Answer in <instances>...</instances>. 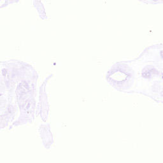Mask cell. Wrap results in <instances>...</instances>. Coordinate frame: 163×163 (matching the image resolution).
Listing matches in <instances>:
<instances>
[{"label": "cell", "instance_id": "obj_1", "mask_svg": "<svg viewBox=\"0 0 163 163\" xmlns=\"http://www.w3.org/2000/svg\"><path fill=\"white\" fill-rule=\"evenodd\" d=\"M152 1H154V2H157V1H158V0H152Z\"/></svg>", "mask_w": 163, "mask_h": 163}]
</instances>
